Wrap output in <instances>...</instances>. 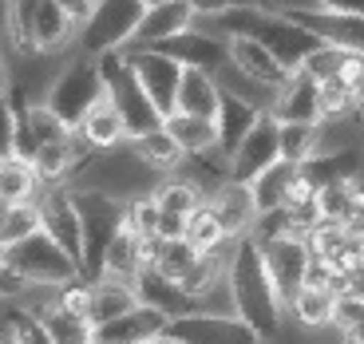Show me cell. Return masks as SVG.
Wrapping results in <instances>:
<instances>
[{
    "mask_svg": "<svg viewBox=\"0 0 364 344\" xmlns=\"http://www.w3.org/2000/svg\"><path fill=\"white\" fill-rule=\"evenodd\" d=\"M226 301L237 317L246 321L265 344L282 333L285 325V301L269 277V265L262 257V245L250 234L234 237L226 257Z\"/></svg>",
    "mask_w": 364,
    "mask_h": 344,
    "instance_id": "obj_1",
    "label": "cell"
},
{
    "mask_svg": "<svg viewBox=\"0 0 364 344\" xmlns=\"http://www.w3.org/2000/svg\"><path fill=\"white\" fill-rule=\"evenodd\" d=\"M103 95H107V91H103L100 55L68 52L64 64L55 68L52 83H48V91L40 95V100L48 103V111H52V115L60 119L68 131H75V123H80V119L87 115V111L103 100Z\"/></svg>",
    "mask_w": 364,
    "mask_h": 344,
    "instance_id": "obj_2",
    "label": "cell"
},
{
    "mask_svg": "<svg viewBox=\"0 0 364 344\" xmlns=\"http://www.w3.org/2000/svg\"><path fill=\"white\" fill-rule=\"evenodd\" d=\"M0 257L9 262V269L24 281L28 289H60L68 281L83 277L80 262L68 257L44 230L20 237V242H12V245H0Z\"/></svg>",
    "mask_w": 364,
    "mask_h": 344,
    "instance_id": "obj_3",
    "label": "cell"
},
{
    "mask_svg": "<svg viewBox=\"0 0 364 344\" xmlns=\"http://www.w3.org/2000/svg\"><path fill=\"white\" fill-rule=\"evenodd\" d=\"M100 72H103V91H107V100L115 103V111L123 115L131 139L151 135V131L163 127V115L155 111L151 95H146L143 83H139L135 68H131V60H127V48L100 55Z\"/></svg>",
    "mask_w": 364,
    "mask_h": 344,
    "instance_id": "obj_4",
    "label": "cell"
},
{
    "mask_svg": "<svg viewBox=\"0 0 364 344\" xmlns=\"http://www.w3.org/2000/svg\"><path fill=\"white\" fill-rule=\"evenodd\" d=\"M146 16V0H91L87 16L80 24L75 52L107 55L127 48L139 32V20Z\"/></svg>",
    "mask_w": 364,
    "mask_h": 344,
    "instance_id": "obj_5",
    "label": "cell"
},
{
    "mask_svg": "<svg viewBox=\"0 0 364 344\" xmlns=\"http://www.w3.org/2000/svg\"><path fill=\"white\" fill-rule=\"evenodd\" d=\"M75 202H80L83 214V262L80 273L83 281H100V265H103V249L115 237V230L123 226L127 217V202L115 198L107 190H91V186H72Z\"/></svg>",
    "mask_w": 364,
    "mask_h": 344,
    "instance_id": "obj_6",
    "label": "cell"
},
{
    "mask_svg": "<svg viewBox=\"0 0 364 344\" xmlns=\"http://www.w3.org/2000/svg\"><path fill=\"white\" fill-rule=\"evenodd\" d=\"M269 9L285 12L289 20H297L317 40L341 48V52L364 55V16L360 12H328V9H317V4H269Z\"/></svg>",
    "mask_w": 364,
    "mask_h": 344,
    "instance_id": "obj_7",
    "label": "cell"
},
{
    "mask_svg": "<svg viewBox=\"0 0 364 344\" xmlns=\"http://www.w3.org/2000/svg\"><path fill=\"white\" fill-rule=\"evenodd\" d=\"M36 210H40V230L68 257L83 262V214H80V202H75L72 186H44L36 194Z\"/></svg>",
    "mask_w": 364,
    "mask_h": 344,
    "instance_id": "obj_8",
    "label": "cell"
},
{
    "mask_svg": "<svg viewBox=\"0 0 364 344\" xmlns=\"http://www.w3.org/2000/svg\"><path fill=\"white\" fill-rule=\"evenodd\" d=\"M166 333L178 344H265L237 313H218V308H198L178 321H166Z\"/></svg>",
    "mask_w": 364,
    "mask_h": 344,
    "instance_id": "obj_9",
    "label": "cell"
},
{
    "mask_svg": "<svg viewBox=\"0 0 364 344\" xmlns=\"http://www.w3.org/2000/svg\"><path fill=\"white\" fill-rule=\"evenodd\" d=\"M277 131H282L277 119H273L269 111H262L254 131H250V135L237 143V151L230 154V182L250 186L257 174H265L273 163H282V139H277Z\"/></svg>",
    "mask_w": 364,
    "mask_h": 344,
    "instance_id": "obj_10",
    "label": "cell"
},
{
    "mask_svg": "<svg viewBox=\"0 0 364 344\" xmlns=\"http://www.w3.org/2000/svg\"><path fill=\"white\" fill-rule=\"evenodd\" d=\"M226 68H234L242 80L262 87L265 95H273V91L289 80V68H285L265 44H257V40H250V36H226Z\"/></svg>",
    "mask_w": 364,
    "mask_h": 344,
    "instance_id": "obj_11",
    "label": "cell"
},
{
    "mask_svg": "<svg viewBox=\"0 0 364 344\" xmlns=\"http://www.w3.org/2000/svg\"><path fill=\"white\" fill-rule=\"evenodd\" d=\"M262 245V257L269 265V277L282 293V301L289 305L297 297V289L305 285V273L313 265V249L305 237H269V242H257Z\"/></svg>",
    "mask_w": 364,
    "mask_h": 344,
    "instance_id": "obj_12",
    "label": "cell"
},
{
    "mask_svg": "<svg viewBox=\"0 0 364 344\" xmlns=\"http://www.w3.org/2000/svg\"><path fill=\"white\" fill-rule=\"evenodd\" d=\"M127 60L135 68L143 91L151 95L159 115H171L174 111V91H178V75H182V64H174L171 55L155 52V48H127Z\"/></svg>",
    "mask_w": 364,
    "mask_h": 344,
    "instance_id": "obj_13",
    "label": "cell"
},
{
    "mask_svg": "<svg viewBox=\"0 0 364 344\" xmlns=\"http://www.w3.org/2000/svg\"><path fill=\"white\" fill-rule=\"evenodd\" d=\"M269 111L277 123H325V111H321V83L309 72H289V80L273 91Z\"/></svg>",
    "mask_w": 364,
    "mask_h": 344,
    "instance_id": "obj_14",
    "label": "cell"
},
{
    "mask_svg": "<svg viewBox=\"0 0 364 344\" xmlns=\"http://www.w3.org/2000/svg\"><path fill=\"white\" fill-rule=\"evenodd\" d=\"M151 48L171 55L174 64H182V68H202V72H214V75H218V68H226V40L214 36L202 24L186 28V32H178L171 40H159Z\"/></svg>",
    "mask_w": 364,
    "mask_h": 344,
    "instance_id": "obj_15",
    "label": "cell"
},
{
    "mask_svg": "<svg viewBox=\"0 0 364 344\" xmlns=\"http://www.w3.org/2000/svg\"><path fill=\"white\" fill-rule=\"evenodd\" d=\"M262 103L242 95V91L226 87L222 83V100H218V111H214V131H218V154L230 163V154L237 151V143L254 131L257 115H262Z\"/></svg>",
    "mask_w": 364,
    "mask_h": 344,
    "instance_id": "obj_16",
    "label": "cell"
},
{
    "mask_svg": "<svg viewBox=\"0 0 364 344\" xmlns=\"http://www.w3.org/2000/svg\"><path fill=\"white\" fill-rule=\"evenodd\" d=\"M80 16L55 4V0H40L36 20H32V44L40 55H68L75 52V40H80Z\"/></svg>",
    "mask_w": 364,
    "mask_h": 344,
    "instance_id": "obj_17",
    "label": "cell"
},
{
    "mask_svg": "<svg viewBox=\"0 0 364 344\" xmlns=\"http://www.w3.org/2000/svg\"><path fill=\"white\" fill-rule=\"evenodd\" d=\"M131 289H135V297H139V305H146V308H155V313H163L166 321H178V317H186V313H198V301L191 297V293L182 289V285H174V281H166L163 273H155V269H139V277L131 281Z\"/></svg>",
    "mask_w": 364,
    "mask_h": 344,
    "instance_id": "obj_18",
    "label": "cell"
},
{
    "mask_svg": "<svg viewBox=\"0 0 364 344\" xmlns=\"http://www.w3.org/2000/svg\"><path fill=\"white\" fill-rule=\"evenodd\" d=\"M75 139H80L87 151H115V146H123L127 143V123H123V115L115 111V103L103 95L95 107L87 111V115L75 123V131H72Z\"/></svg>",
    "mask_w": 364,
    "mask_h": 344,
    "instance_id": "obj_19",
    "label": "cell"
},
{
    "mask_svg": "<svg viewBox=\"0 0 364 344\" xmlns=\"http://www.w3.org/2000/svg\"><path fill=\"white\" fill-rule=\"evenodd\" d=\"M143 257H146V242L135 234V230L127 226V217H123V226L115 230V237L107 242V249H103V265H100V277L107 281H123V285H131V281L139 277V269H143Z\"/></svg>",
    "mask_w": 364,
    "mask_h": 344,
    "instance_id": "obj_20",
    "label": "cell"
},
{
    "mask_svg": "<svg viewBox=\"0 0 364 344\" xmlns=\"http://www.w3.org/2000/svg\"><path fill=\"white\" fill-rule=\"evenodd\" d=\"M210 206H214V214H218V222H222L230 242L250 234L254 222H257L254 194H250V186H242V182H222L218 190L210 194Z\"/></svg>",
    "mask_w": 364,
    "mask_h": 344,
    "instance_id": "obj_21",
    "label": "cell"
},
{
    "mask_svg": "<svg viewBox=\"0 0 364 344\" xmlns=\"http://www.w3.org/2000/svg\"><path fill=\"white\" fill-rule=\"evenodd\" d=\"M198 20H194L191 4L186 0H171V4H151L146 9V16L139 20V32L135 40H131L127 48H151L159 44V40H171L178 36V32H186V28H194Z\"/></svg>",
    "mask_w": 364,
    "mask_h": 344,
    "instance_id": "obj_22",
    "label": "cell"
},
{
    "mask_svg": "<svg viewBox=\"0 0 364 344\" xmlns=\"http://www.w3.org/2000/svg\"><path fill=\"white\" fill-rule=\"evenodd\" d=\"M218 100H222L218 75H214V72H202V68H182L178 91H174V111L214 119V111H218Z\"/></svg>",
    "mask_w": 364,
    "mask_h": 344,
    "instance_id": "obj_23",
    "label": "cell"
},
{
    "mask_svg": "<svg viewBox=\"0 0 364 344\" xmlns=\"http://www.w3.org/2000/svg\"><path fill=\"white\" fill-rule=\"evenodd\" d=\"M32 308L40 313L44 328L52 333V344H100L95 325H91L87 317H75V313H68V308L55 301V289L48 293V301H36Z\"/></svg>",
    "mask_w": 364,
    "mask_h": 344,
    "instance_id": "obj_24",
    "label": "cell"
},
{
    "mask_svg": "<svg viewBox=\"0 0 364 344\" xmlns=\"http://www.w3.org/2000/svg\"><path fill=\"white\" fill-rule=\"evenodd\" d=\"M131 308H139V297H135V289H131V285H123V281H107V277L91 281L87 321L95 328L111 325V321H119V317H127Z\"/></svg>",
    "mask_w": 364,
    "mask_h": 344,
    "instance_id": "obj_25",
    "label": "cell"
},
{
    "mask_svg": "<svg viewBox=\"0 0 364 344\" xmlns=\"http://www.w3.org/2000/svg\"><path fill=\"white\" fill-rule=\"evenodd\" d=\"M163 328H166L163 313L139 305V308H131L127 317H119V321H111V325L95 328V336H100V344H143V340H151V336H159Z\"/></svg>",
    "mask_w": 364,
    "mask_h": 344,
    "instance_id": "obj_26",
    "label": "cell"
},
{
    "mask_svg": "<svg viewBox=\"0 0 364 344\" xmlns=\"http://www.w3.org/2000/svg\"><path fill=\"white\" fill-rule=\"evenodd\" d=\"M163 131L182 146V154H206V151H218V131H214V119L186 115V111H171V115L163 119Z\"/></svg>",
    "mask_w": 364,
    "mask_h": 344,
    "instance_id": "obj_27",
    "label": "cell"
},
{
    "mask_svg": "<svg viewBox=\"0 0 364 344\" xmlns=\"http://www.w3.org/2000/svg\"><path fill=\"white\" fill-rule=\"evenodd\" d=\"M131 151L139 154V163L146 166L151 174H159V178H166V174L182 171V163H186V154H182V146L174 143L171 135H166L163 127L151 131V135H139V139H127Z\"/></svg>",
    "mask_w": 364,
    "mask_h": 344,
    "instance_id": "obj_28",
    "label": "cell"
},
{
    "mask_svg": "<svg viewBox=\"0 0 364 344\" xmlns=\"http://www.w3.org/2000/svg\"><path fill=\"white\" fill-rule=\"evenodd\" d=\"M151 194H155L159 210H163V214H174V217H191L194 210L206 202V190H202V186L191 178V174H182V171H174V174H166V178H159Z\"/></svg>",
    "mask_w": 364,
    "mask_h": 344,
    "instance_id": "obj_29",
    "label": "cell"
},
{
    "mask_svg": "<svg viewBox=\"0 0 364 344\" xmlns=\"http://www.w3.org/2000/svg\"><path fill=\"white\" fill-rule=\"evenodd\" d=\"M293 182H297V166L293 163H273L265 174H257L254 182H250V194H254V206L257 214H269V210H282L285 202H289V190Z\"/></svg>",
    "mask_w": 364,
    "mask_h": 344,
    "instance_id": "obj_30",
    "label": "cell"
},
{
    "mask_svg": "<svg viewBox=\"0 0 364 344\" xmlns=\"http://www.w3.org/2000/svg\"><path fill=\"white\" fill-rule=\"evenodd\" d=\"M333 305H337V293H333V289L301 285L297 297L285 305V313H289L297 325H305V328H328V325H333Z\"/></svg>",
    "mask_w": 364,
    "mask_h": 344,
    "instance_id": "obj_31",
    "label": "cell"
},
{
    "mask_svg": "<svg viewBox=\"0 0 364 344\" xmlns=\"http://www.w3.org/2000/svg\"><path fill=\"white\" fill-rule=\"evenodd\" d=\"M277 139H282V158L293 166L309 163L313 154L325 151V123H277Z\"/></svg>",
    "mask_w": 364,
    "mask_h": 344,
    "instance_id": "obj_32",
    "label": "cell"
},
{
    "mask_svg": "<svg viewBox=\"0 0 364 344\" xmlns=\"http://www.w3.org/2000/svg\"><path fill=\"white\" fill-rule=\"evenodd\" d=\"M182 237L198 249V254H218V249H226L230 237L226 230H222L218 214H214V206H210V198L202 202L198 210H194L191 217H186V230H182Z\"/></svg>",
    "mask_w": 364,
    "mask_h": 344,
    "instance_id": "obj_33",
    "label": "cell"
},
{
    "mask_svg": "<svg viewBox=\"0 0 364 344\" xmlns=\"http://www.w3.org/2000/svg\"><path fill=\"white\" fill-rule=\"evenodd\" d=\"M4 333L12 344H52V333L44 328L40 313L24 301H9L4 305Z\"/></svg>",
    "mask_w": 364,
    "mask_h": 344,
    "instance_id": "obj_34",
    "label": "cell"
},
{
    "mask_svg": "<svg viewBox=\"0 0 364 344\" xmlns=\"http://www.w3.org/2000/svg\"><path fill=\"white\" fill-rule=\"evenodd\" d=\"M44 190L36 178V171H32V163H24V158H0V198L4 202H32L36 194Z\"/></svg>",
    "mask_w": 364,
    "mask_h": 344,
    "instance_id": "obj_35",
    "label": "cell"
},
{
    "mask_svg": "<svg viewBox=\"0 0 364 344\" xmlns=\"http://www.w3.org/2000/svg\"><path fill=\"white\" fill-rule=\"evenodd\" d=\"M356 186H360V178H341V182H325V186H317L313 206H317L321 222H341V217L348 214V202H353Z\"/></svg>",
    "mask_w": 364,
    "mask_h": 344,
    "instance_id": "obj_36",
    "label": "cell"
},
{
    "mask_svg": "<svg viewBox=\"0 0 364 344\" xmlns=\"http://www.w3.org/2000/svg\"><path fill=\"white\" fill-rule=\"evenodd\" d=\"M333 328L341 333L345 344H364V297L337 293V305H333Z\"/></svg>",
    "mask_w": 364,
    "mask_h": 344,
    "instance_id": "obj_37",
    "label": "cell"
},
{
    "mask_svg": "<svg viewBox=\"0 0 364 344\" xmlns=\"http://www.w3.org/2000/svg\"><path fill=\"white\" fill-rule=\"evenodd\" d=\"M40 230V210H36V198L32 202H9L4 217H0V245H12L20 237L36 234Z\"/></svg>",
    "mask_w": 364,
    "mask_h": 344,
    "instance_id": "obj_38",
    "label": "cell"
},
{
    "mask_svg": "<svg viewBox=\"0 0 364 344\" xmlns=\"http://www.w3.org/2000/svg\"><path fill=\"white\" fill-rule=\"evenodd\" d=\"M159 217H163V210H159L155 194L143 190V194H131L127 198V226L135 230L143 242H155L159 237Z\"/></svg>",
    "mask_w": 364,
    "mask_h": 344,
    "instance_id": "obj_39",
    "label": "cell"
},
{
    "mask_svg": "<svg viewBox=\"0 0 364 344\" xmlns=\"http://www.w3.org/2000/svg\"><path fill=\"white\" fill-rule=\"evenodd\" d=\"M345 60H348V52H341V48H333V44H321L317 52L301 64V72H309L313 80H328V75H337L341 68H345Z\"/></svg>",
    "mask_w": 364,
    "mask_h": 344,
    "instance_id": "obj_40",
    "label": "cell"
},
{
    "mask_svg": "<svg viewBox=\"0 0 364 344\" xmlns=\"http://www.w3.org/2000/svg\"><path fill=\"white\" fill-rule=\"evenodd\" d=\"M16 154V111H12V95H0V158Z\"/></svg>",
    "mask_w": 364,
    "mask_h": 344,
    "instance_id": "obj_41",
    "label": "cell"
},
{
    "mask_svg": "<svg viewBox=\"0 0 364 344\" xmlns=\"http://www.w3.org/2000/svg\"><path fill=\"white\" fill-rule=\"evenodd\" d=\"M194 12V20H214L222 12H234V9H254V4H265V0H186Z\"/></svg>",
    "mask_w": 364,
    "mask_h": 344,
    "instance_id": "obj_42",
    "label": "cell"
},
{
    "mask_svg": "<svg viewBox=\"0 0 364 344\" xmlns=\"http://www.w3.org/2000/svg\"><path fill=\"white\" fill-rule=\"evenodd\" d=\"M341 226L348 230V237H356V242H364V178H360V186H356L353 202H348V214L341 217Z\"/></svg>",
    "mask_w": 364,
    "mask_h": 344,
    "instance_id": "obj_43",
    "label": "cell"
},
{
    "mask_svg": "<svg viewBox=\"0 0 364 344\" xmlns=\"http://www.w3.org/2000/svg\"><path fill=\"white\" fill-rule=\"evenodd\" d=\"M28 297V285L9 269V262L0 257V301H24Z\"/></svg>",
    "mask_w": 364,
    "mask_h": 344,
    "instance_id": "obj_44",
    "label": "cell"
},
{
    "mask_svg": "<svg viewBox=\"0 0 364 344\" xmlns=\"http://www.w3.org/2000/svg\"><path fill=\"white\" fill-rule=\"evenodd\" d=\"M317 9H328V12H360L364 16V0H313Z\"/></svg>",
    "mask_w": 364,
    "mask_h": 344,
    "instance_id": "obj_45",
    "label": "cell"
},
{
    "mask_svg": "<svg viewBox=\"0 0 364 344\" xmlns=\"http://www.w3.org/2000/svg\"><path fill=\"white\" fill-rule=\"evenodd\" d=\"M12 87V55L9 48H0V95H9Z\"/></svg>",
    "mask_w": 364,
    "mask_h": 344,
    "instance_id": "obj_46",
    "label": "cell"
},
{
    "mask_svg": "<svg viewBox=\"0 0 364 344\" xmlns=\"http://www.w3.org/2000/svg\"><path fill=\"white\" fill-rule=\"evenodd\" d=\"M341 293H353V297H364V265H360V269H356L353 277L345 281V289H341Z\"/></svg>",
    "mask_w": 364,
    "mask_h": 344,
    "instance_id": "obj_47",
    "label": "cell"
},
{
    "mask_svg": "<svg viewBox=\"0 0 364 344\" xmlns=\"http://www.w3.org/2000/svg\"><path fill=\"white\" fill-rule=\"evenodd\" d=\"M55 4H64L68 12H72V16H87V9H91V0H55Z\"/></svg>",
    "mask_w": 364,
    "mask_h": 344,
    "instance_id": "obj_48",
    "label": "cell"
},
{
    "mask_svg": "<svg viewBox=\"0 0 364 344\" xmlns=\"http://www.w3.org/2000/svg\"><path fill=\"white\" fill-rule=\"evenodd\" d=\"M143 344H178V340H174V336H171V333H166V328H163V333H159V336H151V340H143Z\"/></svg>",
    "mask_w": 364,
    "mask_h": 344,
    "instance_id": "obj_49",
    "label": "cell"
},
{
    "mask_svg": "<svg viewBox=\"0 0 364 344\" xmlns=\"http://www.w3.org/2000/svg\"><path fill=\"white\" fill-rule=\"evenodd\" d=\"M151 4H171V0H146V9H151Z\"/></svg>",
    "mask_w": 364,
    "mask_h": 344,
    "instance_id": "obj_50",
    "label": "cell"
},
{
    "mask_svg": "<svg viewBox=\"0 0 364 344\" xmlns=\"http://www.w3.org/2000/svg\"><path fill=\"white\" fill-rule=\"evenodd\" d=\"M0 344H12V340H9V333H4V336H0Z\"/></svg>",
    "mask_w": 364,
    "mask_h": 344,
    "instance_id": "obj_51",
    "label": "cell"
}]
</instances>
